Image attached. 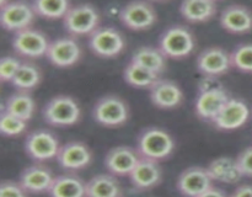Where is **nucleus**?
Returning a JSON list of instances; mask_svg holds the SVG:
<instances>
[{
	"instance_id": "obj_1",
	"label": "nucleus",
	"mask_w": 252,
	"mask_h": 197,
	"mask_svg": "<svg viewBox=\"0 0 252 197\" xmlns=\"http://www.w3.org/2000/svg\"><path fill=\"white\" fill-rule=\"evenodd\" d=\"M175 147L176 142L166 130L150 126L138 134L135 149L139 153L140 158L160 163L171 157Z\"/></svg>"
},
{
	"instance_id": "obj_2",
	"label": "nucleus",
	"mask_w": 252,
	"mask_h": 197,
	"mask_svg": "<svg viewBox=\"0 0 252 197\" xmlns=\"http://www.w3.org/2000/svg\"><path fill=\"white\" fill-rule=\"evenodd\" d=\"M42 116L47 125L65 128L76 125L80 121L81 108L73 96L61 94L47 101L42 108Z\"/></svg>"
},
{
	"instance_id": "obj_3",
	"label": "nucleus",
	"mask_w": 252,
	"mask_h": 197,
	"mask_svg": "<svg viewBox=\"0 0 252 197\" xmlns=\"http://www.w3.org/2000/svg\"><path fill=\"white\" fill-rule=\"evenodd\" d=\"M158 48L169 59H184L196 48V38L191 30L184 25H172L160 34Z\"/></svg>"
},
{
	"instance_id": "obj_4",
	"label": "nucleus",
	"mask_w": 252,
	"mask_h": 197,
	"mask_svg": "<svg viewBox=\"0 0 252 197\" xmlns=\"http://www.w3.org/2000/svg\"><path fill=\"white\" fill-rule=\"evenodd\" d=\"M130 111L127 101L115 94L98 98L93 107V117L97 125L106 128H117L129 120Z\"/></svg>"
},
{
	"instance_id": "obj_5",
	"label": "nucleus",
	"mask_w": 252,
	"mask_h": 197,
	"mask_svg": "<svg viewBox=\"0 0 252 197\" xmlns=\"http://www.w3.org/2000/svg\"><path fill=\"white\" fill-rule=\"evenodd\" d=\"M101 15L93 4L71 5L63 19V26L70 36H90L100 27Z\"/></svg>"
},
{
	"instance_id": "obj_6",
	"label": "nucleus",
	"mask_w": 252,
	"mask_h": 197,
	"mask_svg": "<svg viewBox=\"0 0 252 197\" xmlns=\"http://www.w3.org/2000/svg\"><path fill=\"white\" fill-rule=\"evenodd\" d=\"M230 98V94L223 86H203L194 100V113L199 120L212 123Z\"/></svg>"
},
{
	"instance_id": "obj_7",
	"label": "nucleus",
	"mask_w": 252,
	"mask_h": 197,
	"mask_svg": "<svg viewBox=\"0 0 252 197\" xmlns=\"http://www.w3.org/2000/svg\"><path fill=\"white\" fill-rule=\"evenodd\" d=\"M24 147L27 157L36 163H44L57 159L62 144L52 131L39 128L27 134Z\"/></svg>"
},
{
	"instance_id": "obj_8",
	"label": "nucleus",
	"mask_w": 252,
	"mask_h": 197,
	"mask_svg": "<svg viewBox=\"0 0 252 197\" xmlns=\"http://www.w3.org/2000/svg\"><path fill=\"white\" fill-rule=\"evenodd\" d=\"M32 4L27 1L0 0V24L9 32H16L32 27L36 17Z\"/></svg>"
},
{
	"instance_id": "obj_9",
	"label": "nucleus",
	"mask_w": 252,
	"mask_h": 197,
	"mask_svg": "<svg viewBox=\"0 0 252 197\" xmlns=\"http://www.w3.org/2000/svg\"><path fill=\"white\" fill-rule=\"evenodd\" d=\"M89 48L100 58H115L126 47L123 34L112 26H100L89 36Z\"/></svg>"
},
{
	"instance_id": "obj_10",
	"label": "nucleus",
	"mask_w": 252,
	"mask_h": 197,
	"mask_svg": "<svg viewBox=\"0 0 252 197\" xmlns=\"http://www.w3.org/2000/svg\"><path fill=\"white\" fill-rule=\"evenodd\" d=\"M51 41L47 34L41 30L29 27L26 30L16 32L12 37V48L19 56L25 58L34 59L46 57Z\"/></svg>"
},
{
	"instance_id": "obj_11",
	"label": "nucleus",
	"mask_w": 252,
	"mask_h": 197,
	"mask_svg": "<svg viewBox=\"0 0 252 197\" xmlns=\"http://www.w3.org/2000/svg\"><path fill=\"white\" fill-rule=\"evenodd\" d=\"M120 20L132 31H145L154 26L158 14L152 2L132 1L120 10Z\"/></svg>"
},
{
	"instance_id": "obj_12",
	"label": "nucleus",
	"mask_w": 252,
	"mask_h": 197,
	"mask_svg": "<svg viewBox=\"0 0 252 197\" xmlns=\"http://www.w3.org/2000/svg\"><path fill=\"white\" fill-rule=\"evenodd\" d=\"M81 56L83 49L78 39L73 36H65L51 41L46 58L57 68H69L75 66Z\"/></svg>"
},
{
	"instance_id": "obj_13",
	"label": "nucleus",
	"mask_w": 252,
	"mask_h": 197,
	"mask_svg": "<svg viewBox=\"0 0 252 197\" xmlns=\"http://www.w3.org/2000/svg\"><path fill=\"white\" fill-rule=\"evenodd\" d=\"M93 150L86 143L71 140L62 144L56 160L64 170L74 172L88 167L93 163Z\"/></svg>"
},
{
	"instance_id": "obj_14",
	"label": "nucleus",
	"mask_w": 252,
	"mask_h": 197,
	"mask_svg": "<svg viewBox=\"0 0 252 197\" xmlns=\"http://www.w3.org/2000/svg\"><path fill=\"white\" fill-rule=\"evenodd\" d=\"M196 66L207 78H217L228 73L231 68L230 53L223 47L212 46L198 54Z\"/></svg>"
},
{
	"instance_id": "obj_15",
	"label": "nucleus",
	"mask_w": 252,
	"mask_h": 197,
	"mask_svg": "<svg viewBox=\"0 0 252 197\" xmlns=\"http://www.w3.org/2000/svg\"><path fill=\"white\" fill-rule=\"evenodd\" d=\"M213 182L207 167L189 166L179 175L176 187L182 196L198 197L214 186Z\"/></svg>"
},
{
	"instance_id": "obj_16",
	"label": "nucleus",
	"mask_w": 252,
	"mask_h": 197,
	"mask_svg": "<svg viewBox=\"0 0 252 197\" xmlns=\"http://www.w3.org/2000/svg\"><path fill=\"white\" fill-rule=\"evenodd\" d=\"M140 160L138 150L128 145H117L106 153L105 166L115 176H129Z\"/></svg>"
},
{
	"instance_id": "obj_17",
	"label": "nucleus",
	"mask_w": 252,
	"mask_h": 197,
	"mask_svg": "<svg viewBox=\"0 0 252 197\" xmlns=\"http://www.w3.org/2000/svg\"><path fill=\"white\" fill-rule=\"evenodd\" d=\"M249 118H250V108L248 103L240 98H231L220 113L217 116L216 120L212 122V125L219 131L230 132L245 126Z\"/></svg>"
},
{
	"instance_id": "obj_18",
	"label": "nucleus",
	"mask_w": 252,
	"mask_h": 197,
	"mask_svg": "<svg viewBox=\"0 0 252 197\" xmlns=\"http://www.w3.org/2000/svg\"><path fill=\"white\" fill-rule=\"evenodd\" d=\"M150 101L160 110H174L184 102V91L174 80L160 78L149 89Z\"/></svg>"
},
{
	"instance_id": "obj_19",
	"label": "nucleus",
	"mask_w": 252,
	"mask_h": 197,
	"mask_svg": "<svg viewBox=\"0 0 252 197\" xmlns=\"http://www.w3.org/2000/svg\"><path fill=\"white\" fill-rule=\"evenodd\" d=\"M54 179L56 175L47 165L43 163H36L25 167L17 181L29 194H48Z\"/></svg>"
},
{
	"instance_id": "obj_20",
	"label": "nucleus",
	"mask_w": 252,
	"mask_h": 197,
	"mask_svg": "<svg viewBox=\"0 0 252 197\" xmlns=\"http://www.w3.org/2000/svg\"><path fill=\"white\" fill-rule=\"evenodd\" d=\"M128 177L138 191H148L161 184L162 169L160 163L140 158Z\"/></svg>"
},
{
	"instance_id": "obj_21",
	"label": "nucleus",
	"mask_w": 252,
	"mask_h": 197,
	"mask_svg": "<svg viewBox=\"0 0 252 197\" xmlns=\"http://www.w3.org/2000/svg\"><path fill=\"white\" fill-rule=\"evenodd\" d=\"M219 22L226 32L235 34L248 33L252 30V12L244 5H229L220 12Z\"/></svg>"
},
{
	"instance_id": "obj_22",
	"label": "nucleus",
	"mask_w": 252,
	"mask_h": 197,
	"mask_svg": "<svg viewBox=\"0 0 252 197\" xmlns=\"http://www.w3.org/2000/svg\"><path fill=\"white\" fill-rule=\"evenodd\" d=\"M48 195L49 197H86V181L74 172L58 175Z\"/></svg>"
},
{
	"instance_id": "obj_23",
	"label": "nucleus",
	"mask_w": 252,
	"mask_h": 197,
	"mask_svg": "<svg viewBox=\"0 0 252 197\" xmlns=\"http://www.w3.org/2000/svg\"><path fill=\"white\" fill-rule=\"evenodd\" d=\"M218 5L213 0H185L180 5V14L191 24L207 22L216 16Z\"/></svg>"
},
{
	"instance_id": "obj_24",
	"label": "nucleus",
	"mask_w": 252,
	"mask_h": 197,
	"mask_svg": "<svg viewBox=\"0 0 252 197\" xmlns=\"http://www.w3.org/2000/svg\"><path fill=\"white\" fill-rule=\"evenodd\" d=\"M122 186L111 172L94 175L86 181V197H122Z\"/></svg>"
},
{
	"instance_id": "obj_25",
	"label": "nucleus",
	"mask_w": 252,
	"mask_h": 197,
	"mask_svg": "<svg viewBox=\"0 0 252 197\" xmlns=\"http://www.w3.org/2000/svg\"><path fill=\"white\" fill-rule=\"evenodd\" d=\"M209 175L213 181L223 182V184H236L241 180L243 174L236 159L231 157H219L209 163L207 166Z\"/></svg>"
},
{
	"instance_id": "obj_26",
	"label": "nucleus",
	"mask_w": 252,
	"mask_h": 197,
	"mask_svg": "<svg viewBox=\"0 0 252 197\" xmlns=\"http://www.w3.org/2000/svg\"><path fill=\"white\" fill-rule=\"evenodd\" d=\"M1 108L11 113V115L29 122L33 117L34 111H36V101H34L31 93L16 91L5 100Z\"/></svg>"
},
{
	"instance_id": "obj_27",
	"label": "nucleus",
	"mask_w": 252,
	"mask_h": 197,
	"mask_svg": "<svg viewBox=\"0 0 252 197\" xmlns=\"http://www.w3.org/2000/svg\"><path fill=\"white\" fill-rule=\"evenodd\" d=\"M166 57L158 47L142 46L135 49L134 53L132 54L130 62L139 64L160 75L166 69Z\"/></svg>"
},
{
	"instance_id": "obj_28",
	"label": "nucleus",
	"mask_w": 252,
	"mask_h": 197,
	"mask_svg": "<svg viewBox=\"0 0 252 197\" xmlns=\"http://www.w3.org/2000/svg\"><path fill=\"white\" fill-rule=\"evenodd\" d=\"M123 79L128 85L138 89H150L160 79L159 74L144 68L137 63H129L123 70Z\"/></svg>"
},
{
	"instance_id": "obj_29",
	"label": "nucleus",
	"mask_w": 252,
	"mask_h": 197,
	"mask_svg": "<svg viewBox=\"0 0 252 197\" xmlns=\"http://www.w3.org/2000/svg\"><path fill=\"white\" fill-rule=\"evenodd\" d=\"M42 80L41 68L32 62H22L21 66L17 70L16 75L12 79L11 84L17 91L31 93L34 88L39 85Z\"/></svg>"
},
{
	"instance_id": "obj_30",
	"label": "nucleus",
	"mask_w": 252,
	"mask_h": 197,
	"mask_svg": "<svg viewBox=\"0 0 252 197\" xmlns=\"http://www.w3.org/2000/svg\"><path fill=\"white\" fill-rule=\"evenodd\" d=\"M37 16L48 20L64 19L70 10L71 4L66 0H36L32 2Z\"/></svg>"
},
{
	"instance_id": "obj_31",
	"label": "nucleus",
	"mask_w": 252,
	"mask_h": 197,
	"mask_svg": "<svg viewBox=\"0 0 252 197\" xmlns=\"http://www.w3.org/2000/svg\"><path fill=\"white\" fill-rule=\"evenodd\" d=\"M27 130V122L11 115L7 111L2 110L0 112V132L4 137H19L24 134Z\"/></svg>"
},
{
	"instance_id": "obj_32",
	"label": "nucleus",
	"mask_w": 252,
	"mask_h": 197,
	"mask_svg": "<svg viewBox=\"0 0 252 197\" xmlns=\"http://www.w3.org/2000/svg\"><path fill=\"white\" fill-rule=\"evenodd\" d=\"M231 66L243 73H252V43L239 44L230 53Z\"/></svg>"
},
{
	"instance_id": "obj_33",
	"label": "nucleus",
	"mask_w": 252,
	"mask_h": 197,
	"mask_svg": "<svg viewBox=\"0 0 252 197\" xmlns=\"http://www.w3.org/2000/svg\"><path fill=\"white\" fill-rule=\"evenodd\" d=\"M21 64L22 62L16 57H2L0 59V80H1V83H11Z\"/></svg>"
},
{
	"instance_id": "obj_34",
	"label": "nucleus",
	"mask_w": 252,
	"mask_h": 197,
	"mask_svg": "<svg viewBox=\"0 0 252 197\" xmlns=\"http://www.w3.org/2000/svg\"><path fill=\"white\" fill-rule=\"evenodd\" d=\"M0 197H29V192L14 180H2L0 184Z\"/></svg>"
},
{
	"instance_id": "obj_35",
	"label": "nucleus",
	"mask_w": 252,
	"mask_h": 197,
	"mask_svg": "<svg viewBox=\"0 0 252 197\" xmlns=\"http://www.w3.org/2000/svg\"><path fill=\"white\" fill-rule=\"evenodd\" d=\"M236 162L243 176L252 177V145L244 149L236 157Z\"/></svg>"
},
{
	"instance_id": "obj_36",
	"label": "nucleus",
	"mask_w": 252,
	"mask_h": 197,
	"mask_svg": "<svg viewBox=\"0 0 252 197\" xmlns=\"http://www.w3.org/2000/svg\"><path fill=\"white\" fill-rule=\"evenodd\" d=\"M229 197H252V185L244 184L236 187Z\"/></svg>"
},
{
	"instance_id": "obj_37",
	"label": "nucleus",
	"mask_w": 252,
	"mask_h": 197,
	"mask_svg": "<svg viewBox=\"0 0 252 197\" xmlns=\"http://www.w3.org/2000/svg\"><path fill=\"white\" fill-rule=\"evenodd\" d=\"M198 197H229V195H226V192L224 190L219 189V187L212 186L211 189L207 190L206 192H203Z\"/></svg>"
}]
</instances>
